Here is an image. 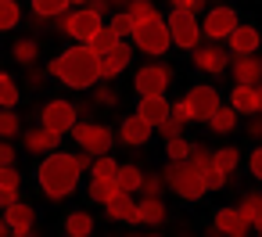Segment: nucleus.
Returning a JSON list of instances; mask_svg holds the SVG:
<instances>
[{
	"label": "nucleus",
	"instance_id": "f257e3e1",
	"mask_svg": "<svg viewBox=\"0 0 262 237\" xmlns=\"http://www.w3.org/2000/svg\"><path fill=\"white\" fill-rule=\"evenodd\" d=\"M86 165H90V158H86V155H65V151H51V155L40 162V173H36L40 190H43L51 201L69 198V194L76 190L79 173H83Z\"/></svg>",
	"mask_w": 262,
	"mask_h": 237
},
{
	"label": "nucleus",
	"instance_id": "f03ea898",
	"mask_svg": "<svg viewBox=\"0 0 262 237\" xmlns=\"http://www.w3.org/2000/svg\"><path fill=\"white\" fill-rule=\"evenodd\" d=\"M47 76H58L65 87L72 90H90L97 79H101V54H94L90 44H79V47H69L61 58H54L47 65Z\"/></svg>",
	"mask_w": 262,
	"mask_h": 237
},
{
	"label": "nucleus",
	"instance_id": "7ed1b4c3",
	"mask_svg": "<svg viewBox=\"0 0 262 237\" xmlns=\"http://www.w3.org/2000/svg\"><path fill=\"white\" fill-rule=\"evenodd\" d=\"M165 183L183 198V201H198L205 190H208V183H205V173L190 162V158H180V162H172L169 158V165H165Z\"/></svg>",
	"mask_w": 262,
	"mask_h": 237
},
{
	"label": "nucleus",
	"instance_id": "20e7f679",
	"mask_svg": "<svg viewBox=\"0 0 262 237\" xmlns=\"http://www.w3.org/2000/svg\"><path fill=\"white\" fill-rule=\"evenodd\" d=\"M133 44H137V51H144V54H151V58L165 54V51L172 47L169 22H162L158 15H155V18H144V22H137V29H133Z\"/></svg>",
	"mask_w": 262,
	"mask_h": 237
},
{
	"label": "nucleus",
	"instance_id": "39448f33",
	"mask_svg": "<svg viewBox=\"0 0 262 237\" xmlns=\"http://www.w3.org/2000/svg\"><path fill=\"white\" fill-rule=\"evenodd\" d=\"M69 133H72V140H76L86 155H108V151H112V140H115L108 126L90 122V119H76V126H72Z\"/></svg>",
	"mask_w": 262,
	"mask_h": 237
},
{
	"label": "nucleus",
	"instance_id": "423d86ee",
	"mask_svg": "<svg viewBox=\"0 0 262 237\" xmlns=\"http://www.w3.org/2000/svg\"><path fill=\"white\" fill-rule=\"evenodd\" d=\"M58 18H61V22H58V26H61V33H65V36H72L76 44H86V40L104 26V22H101V15H97L94 8H76V11H65V15H58Z\"/></svg>",
	"mask_w": 262,
	"mask_h": 237
},
{
	"label": "nucleus",
	"instance_id": "0eeeda50",
	"mask_svg": "<svg viewBox=\"0 0 262 237\" xmlns=\"http://www.w3.org/2000/svg\"><path fill=\"white\" fill-rule=\"evenodd\" d=\"M169 33H172V44L183 47V51H194L198 40H201V22L190 8H172L169 15Z\"/></svg>",
	"mask_w": 262,
	"mask_h": 237
},
{
	"label": "nucleus",
	"instance_id": "6e6552de",
	"mask_svg": "<svg viewBox=\"0 0 262 237\" xmlns=\"http://www.w3.org/2000/svg\"><path fill=\"white\" fill-rule=\"evenodd\" d=\"M76 104L72 101H61V97H54V101H47L43 108H40V126H47V130H58V133H69L72 126H76Z\"/></svg>",
	"mask_w": 262,
	"mask_h": 237
},
{
	"label": "nucleus",
	"instance_id": "1a4fd4ad",
	"mask_svg": "<svg viewBox=\"0 0 262 237\" xmlns=\"http://www.w3.org/2000/svg\"><path fill=\"white\" fill-rule=\"evenodd\" d=\"M233 29H237V11H233V8H226V4L208 8V15H205V22H201V33H205L208 40H226Z\"/></svg>",
	"mask_w": 262,
	"mask_h": 237
},
{
	"label": "nucleus",
	"instance_id": "9d476101",
	"mask_svg": "<svg viewBox=\"0 0 262 237\" xmlns=\"http://www.w3.org/2000/svg\"><path fill=\"white\" fill-rule=\"evenodd\" d=\"M169 79H172V69H169V65H144V69L133 76V87H137L140 97H147V94H165Z\"/></svg>",
	"mask_w": 262,
	"mask_h": 237
},
{
	"label": "nucleus",
	"instance_id": "9b49d317",
	"mask_svg": "<svg viewBox=\"0 0 262 237\" xmlns=\"http://www.w3.org/2000/svg\"><path fill=\"white\" fill-rule=\"evenodd\" d=\"M190 54H194V65L208 76H219L230 65V54H226V47H219V40H208L205 47H194Z\"/></svg>",
	"mask_w": 262,
	"mask_h": 237
},
{
	"label": "nucleus",
	"instance_id": "f8f14e48",
	"mask_svg": "<svg viewBox=\"0 0 262 237\" xmlns=\"http://www.w3.org/2000/svg\"><path fill=\"white\" fill-rule=\"evenodd\" d=\"M187 104H190L194 122H208V115L219 108V94H215V87H194L187 94Z\"/></svg>",
	"mask_w": 262,
	"mask_h": 237
},
{
	"label": "nucleus",
	"instance_id": "ddd939ff",
	"mask_svg": "<svg viewBox=\"0 0 262 237\" xmlns=\"http://www.w3.org/2000/svg\"><path fill=\"white\" fill-rule=\"evenodd\" d=\"M4 219H8V226H11V233H18V237H26V233L36 230V208L26 205V201L8 205V208H4Z\"/></svg>",
	"mask_w": 262,
	"mask_h": 237
},
{
	"label": "nucleus",
	"instance_id": "4468645a",
	"mask_svg": "<svg viewBox=\"0 0 262 237\" xmlns=\"http://www.w3.org/2000/svg\"><path fill=\"white\" fill-rule=\"evenodd\" d=\"M22 144H26V151H33V155H51V151H58L61 133H58V130H47V126L26 130V133H22Z\"/></svg>",
	"mask_w": 262,
	"mask_h": 237
},
{
	"label": "nucleus",
	"instance_id": "2eb2a0df",
	"mask_svg": "<svg viewBox=\"0 0 262 237\" xmlns=\"http://www.w3.org/2000/svg\"><path fill=\"white\" fill-rule=\"evenodd\" d=\"M129 58H133V47H126V40H119L108 54H101V79H104V83L115 79V76L129 65Z\"/></svg>",
	"mask_w": 262,
	"mask_h": 237
},
{
	"label": "nucleus",
	"instance_id": "dca6fc26",
	"mask_svg": "<svg viewBox=\"0 0 262 237\" xmlns=\"http://www.w3.org/2000/svg\"><path fill=\"white\" fill-rule=\"evenodd\" d=\"M169 112H172V104L165 101V94H147V97H140V104H137V115H144L155 130L169 119Z\"/></svg>",
	"mask_w": 262,
	"mask_h": 237
},
{
	"label": "nucleus",
	"instance_id": "f3484780",
	"mask_svg": "<svg viewBox=\"0 0 262 237\" xmlns=\"http://www.w3.org/2000/svg\"><path fill=\"white\" fill-rule=\"evenodd\" d=\"M151 122L144 119V115H129L126 122H122V130H119V137H122V144H129V147H144L147 140H151Z\"/></svg>",
	"mask_w": 262,
	"mask_h": 237
},
{
	"label": "nucleus",
	"instance_id": "a211bd4d",
	"mask_svg": "<svg viewBox=\"0 0 262 237\" xmlns=\"http://www.w3.org/2000/svg\"><path fill=\"white\" fill-rule=\"evenodd\" d=\"M104 208H108V219L140 223V216H137V201H133V194H129V190H119L115 198H108V201H104Z\"/></svg>",
	"mask_w": 262,
	"mask_h": 237
},
{
	"label": "nucleus",
	"instance_id": "6ab92c4d",
	"mask_svg": "<svg viewBox=\"0 0 262 237\" xmlns=\"http://www.w3.org/2000/svg\"><path fill=\"white\" fill-rule=\"evenodd\" d=\"M233 79L248 83V87H258L262 83V61H258V54H237L233 58Z\"/></svg>",
	"mask_w": 262,
	"mask_h": 237
},
{
	"label": "nucleus",
	"instance_id": "aec40b11",
	"mask_svg": "<svg viewBox=\"0 0 262 237\" xmlns=\"http://www.w3.org/2000/svg\"><path fill=\"white\" fill-rule=\"evenodd\" d=\"M248 219L241 216V208H219L215 212V230L219 233H230V237H244L248 233Z\"/></svg>",
	"mask_w": 262,
	"mask_h": 237
},
{
	"label": "nucleus",
	"instance_id": "412c9836",
	"mask_svg": "<svg viewBox=\"0 0 262 237\" xmlns=\"http://www.w3.org/2000/svg\"><path fill=\"white\" fill-rule=\"evenodd\" d=\"M226 40H230V51H233V54H255L258 44H262L258 29H251V26H237Z\"/></svg>",
	"mask_w": 262,
	"mask_h": 237
},
{
	"label": "nucleus",
	"instance_id": "4be33fe9",
	"mask_svg": "<svg viewBox=\"0 0 262 237\" xmlns=\"http://www.w3.org/2000/svg\"><path fill=\"white\" fill-rule=\"evenodd\" d=\"M137 216H140V223H147V226H158V223H165V205H162V198H151V194H144V198L137 201Z\"/></svg>",
	"mask_w": 262,
	"mask_h": 237
},
{
	"label": "nucleus",
	"instance_id": "5701e85b",
	"mask_svg": "<svg viewBox=\"0 0 262 237\" xmlns=\"http://www.w3.org/2000/svg\"><path fill=\"white\" fill-rule=\"evenodd\" d=\"M230 104L237 108V115H255V112H258L255 87H248V83H237V87H233V97H230Z\"/></svg>",
	"mask_w": 262,
	"mask_h": 237
},
{
	"label": "nucleus",
	"instance_id": "b1692460",
	"mask_svg": "<svg viewBox=\"0 0 262 237\" xmlns=\"http://www.w3.org/2000/svg\"><path fill=\"white\" fill-rule=\"evenodd\" d=\"M237 126V108L233 104H219L212 115H208V130L212 133H230Z\"/></svg>",
	"mask_w": 262,
	"mask_h": 237
},
{
	"label": "nucleus",
	"instance_id": "393cba45",
	"mask_svg": "<svg viewBox=\"0 0 262 237\" xmlns=\"http://www.w3.org/2000/svg\"><path fill=\"white\" fill-rule=\"evenodd\" d=\"M86 194H90L94 201H101V205H104L108 198H115V194H119V180H115V176H94Z\"/></svg>",
	"mask_w": 262,
	"mask_h": 237
},
{
	"label": "nucleus",
	"instance_id": "a878e982",
	"mask_svg": "<svg viewBox=\"0 0 262 237\" xmlns=\"http://www.w3.org/2000/svg\"><path fill=\"white\" fill-rule=\"evenodd\" d=\"M237 208H241V216H244V219L262 233V194H244Z\"/></svg>",
	"mask_w": 262,
	"mask_h": 237
},
{
	"label": "nucleus",
	"instance_id": "bb28decb",
	"mask_svg": "<svg viewBox=\"0 0 262 237\" xmlns=\"http://www.w3.org/2000/svg\"><path fill=\"white\" fill-rule=\"evenodd\" d=\"M119 40H122V36H119V33H115L112 26H101V29H97V33H94V36H90L86 44L94 47V54H108V51H112V47H115Z\"/></svg>",
	"mask_w": 262,
	"mask_h": 237
},
{
	"label": "nucleus",
	"instance_id": "cd10ccee",
	"mask_svg": "<svg viewBox=\"0 0 262 237\" xmlns=\"http://www.w3.org/2000/svg\"><path fill=\"white\" fill-rule=\"evenodd\" d=\"M115 180H119V190H140V183H144V173L133 165V162H126V165H119V173H115Z\"/></svg>",
	"mask_w": 262,
	"mask_h": 237
},
{
	"label": "nucleus",
	"instance_id": "c85d7f7f",
	"mask_svg": "<svg viewBox=\"0 0 262 237\" xmlns=\"http://www.w3.org/2000/svg\"><path fill=\"white\" fill-rule=\"evenodd\" d=\"M65 233H69V237H86V233H94V216H90V212H72V216L65 219Z\"/></svg>",
	"mask_w": 262,
	"mask_h": 237
},
{
	"label": "nucleus",
	"instance_id": "c756f323",
	"mask_svg": "<svg viewBox=\"0 0 262 237\" xmlns=\"http://www.w3.org/2000/svg\"><path fill=\"white\" fill-rule=\"evenodd\" d=\"M11 58H15L18 65H33V61L40 58V44H36L33 36H26V40H18V44H15V51H11Z\"/></svg>",
	"mask_w": 262,
	"mask_h": 237
},
{
	"label": "nucleus",
	"instance_id": "7c9ffc66",
	"mask_svg": "<svg viewBox=\"0 0 262 237\" xmlns=\"http://www.w3.org/2000/svg\"><path fill=\"white\" fill-rule=\"evenodd\" d=\"M22 22V8L15 0H0V33H11Z\"/></svg>",
	"mask_w": 262,
	"mask_h": 237
},
{
	"label": "nucleus",
	"instance_id": "2f4dec72",
	"mask_svg": "<svg viewBox=\"0 0 262 237\" xmlns=\"http://www.w3.org/2000/svg\"><path fill=\"white\" fill-rule=\"evenodd\" d=\"M69 8H72L69 0H33V15H43V18H58Z\"/></svg>",
	"mask_w": 262,
	"mask_h": 237
},
{
	"label": "nucleus",
	"instance_id": "473e14b6",
	"mask_svg": "<svg viewBox=\"0 0 262 237\" xmlns=\"http://www.w3.org/2000/svg\"><path fill=\"white\" fill-rule=\"evenodd\" d=\"M15 104H18V83L8 72H0V108H15Z\"/></svg>",
	"mask_w": 262,
	"mask_h": 237
},
{
	"label": "nucleus",
	"instance_id": "72a5a7b5",
	"mask_svg": "<svg viewBox=\"0 0 262 237\" xmlns=\"http://www.w3.org/2000/svg\"><path fill=\"white\" fill-rule=\"evenodd\" d=\"M18 133H22V122H18L15 108H0V137L11 140V137H18Z\"/></svg>",
	"mask_w": 262,
	"mask_h": 237
},
{
	"label": "nucleus",
	"instance_id": "f704fd0d",
	"mask_svg": "<svg viewBox=\"0 0 262 237\" xmlns=\"http://www.w3.org/2000/svg\"><path fill=\"white\" fill-rule=\"evenodd\" d=\"M212 162H215L223 173H233V169H237V162H241V155H237V147H219V151L212 155Z\"/></svg>",
	"mask_w": 262,
	"mask_h": 237
},
{
	"label": "nucleus",
	"instance_id": "c9c22d12",
	"mask_svg": "<svg viewBox=\"0 0 262 237\" xmlns=\"http://www.w3.org/2000/svg\"><path fill=\"white\" fill-rule=\"evenodd\" d=\"M126 11L133 15V22H144V18H155V4L151 0H126Z\"/></svg>",
	"mask_w": 262,
	"mask_h": 237
},
{
	"label": "nucleus",
	"instance_id": "e433bc0d",
	"mask_svg": "<svg viewBox=\"0 0 262 237\" xmlns=\"http://www.w3.org/2000/svg\"><path fill=\"white\" fill-rule=\"evenodd\" d=\"M108 26H112V29H115L122 40H126V36H133V29H137V22H133V15H129V11H119V15H112V22H108Z\"/></svg>",
	"mask_w": 262,
	"mask_h": 237
},
{
	"label": "nucleus",
	"instance_id": "4c0bfd02",
	"mask_svg": "<svg viewBox=\"0 0 262 237\" xmlns=\"http://www.w3.org/2000/svg\"><path fill=\"white\" fill-rule=\"evenodd\" d=\"M165 155H169L172 162H180V158L190 155V144H187L183 137H169V140H165Z\"/></svg>",
	"mask_w": 262,
	"mask_h": 237
},
{
	"label": "nucleus",
	"instance_id": "58836bf2",
	"mask_svg": "<svg viewBox=\"0 0 262 237\" xmlns=\"http://www.w3.org/2000/svg\"><path fill=\"white\" fill-rule=\"evenodd\" d=\"M94 104H97V108H115V104H119V94H115L112 87H97V90H94Z\"/></svg>",
	"mask_w": 262,
	"mask_h": 237
},
{
	"label": "nucleus",
	"instance_id": "ea45409f",
	"mask_svg": "<svg viewBox=\"0 0 262 237\" xmlns=\"http://www.w3.org/2000/svg\"><path fill=\"white\" fill-rule=\"evenodd\" d=\"M119 173V162L112 158V155H97V162H94V176H115Z\"/></svg>",
	"mask_w": 262,
	"mask_h": 237
},
{
	"label": "nucleus",
	"instance_id": "a19ab883",
	"mask_svg": "<svg viewBox=\"0 0 262 237\" xmlns=\"http://www.w3.org/2000/svg\"><path fill=\"white\" fill-rule=\"evenodd\" d=\"M226 176H230V173H223V169H219V165L212 162V165L205 169V183H208V190H219V187L226 183Z\"/></svg>",
	"mask_w": 262,
	"mask_h": 237
},
{
	"label": "nucleus",
	"instance_id": "79ce46f5",
	"mask_svg": "<svg viewBox=\"0 0 262 237\" xmlns=\"http://www.w3.org/2000/svg\"><path fill=\"white\" fill-rule=\"evenodd\" d=\"M187 158H190V162H194V165H198L201 173H205V169L212 165V155H208V151H205L201 144H190V155H187Z\"/></svg>",
	"mask_w": 262,
	"mask_h": 237
},
{
	"label": "nucleus",
	"instance_id": "37998d69",
	"mask_svg": "<svg viewBox=\"0 0 262 237\" xmlns=\"http://www.w3.org/2000/svg\"><path fill=\"white\" fill-rule=\"evenodd\" d=\"M0 187H22V173L15 165H0Z\"/></svg>",
	"mask_w": 262,
	"mask_h": 237
},
{
	"label": "nucleus",
	"instance_id": "c03bdc74",
	"mask_svg": "<svg viewBox=\"0 0 262 237\" xmlns=\"http://www.w3.org/2000/svg\"><path fill=\"white\" fill-rule=\"evenodd\" d=\"M162 183H165V176H144L140 190H144V194H151V198H158V194H162Z\"/></svg>",
	"mask_w": 262,
	"mask_h": 237
},
{
	"label": "nucleus",
	"instance_id": "a18cd8bd",
	"mask_svg": "<svg viewBox=\"0 0 262 237\" xmlns=\"http://www.w3.org/2000/svg\"><path fill=\"white\" fill-rule=\"evenodd\" d=\"M158 130H162V137H165V140H169V137H180V133H183V122H180V119H172V115H169V119H165V122H162V126H158Z\"/></svg>",
	"mask_w": 262,
	"mask_h": 237
},
{
	"label": "nucleus",
	"instance_id": "49530a36",
	"mask_svg": "<svg viewBox=\"0 0 262 237\" xmlns=\"http://www.w3.org/2000/svg\"><path fill=\"white\" fill-rule=\"evenodd\" d=\"M169 115H172V119H180V122H190V119H194V115H190V104H187V97H183V101H176Z\"/></svg>",
	"mask_w": 262,
	"mask_h": 237
},
{
	"label": "nucleus",
	"instance_id": "de8ad7c7",
	"mask_svg": "<svg viewBox=\"0 0 262 237\" xmlns=\"http://www.w3.org/2000/svg\"><path fill=\"white\" fill-rule=\"evenodd\" d=\"M18 201V187H0V208H8Z\"/></svg>",
	"mask_w": 262,
	"mask_h": 237
},
{
	"label": "nucleus",
	"instance_id": "09e8293b",
	"mask_svg": "<svg viewBox=\"0 0 262 237\" xmlns=\"http://www.w3.org/2000/svg\"><path fill=\"white\" fill-rule=\"evenodd\" d=\"M248 165H251V176H255V180H262V147H255V151H251V162H248Z\"/></svg>",
	"mask_w": 262,
	"mask_h": 237
},
{
	"label": "nucleus",
	"instance_id": "8fccbe9b",
	"mask_svg": "<svg viewBox=\"0 0 262 237\" xmlns=\"http://www.w3.org/2000/svg\"><path fill=\"white\" fill-rule=\"evenodd\" d=\"M205 4H208V0H172V8H190L194 15L205 11Z\"/></svg>",
	"mask_w": 262,
	"mask_h": 237
},
{
	"label": "nucleus",
	"instance_id": "3c124183",
	"mask_svg": "<svg viewBox=\"0 0 262 237\" xmlns=\"http://www.w3.org/2000/svg\"><path fill=\"white\" fill-rule=\"evenodd\" d=\"M248 137H262V112L251 115V122H248Z\"/></svg>",
	"mask_w": 262,
	"mask_h": 237
},
{
	"label": "nucleus",
	"instance_id": "603ef678",
	"mask_svg": "<svg viewBox=\"0 0 262 237\" xmlns=\"http://www.w3.org/2000/svg\"><path fill=\"white\" fill-rule=\"evenodd\" d=\"M0 165H15V147L11 144H0Z\"/></svg>",
	"mask_w": 262,
	"mask_h": 237
},
{
	"label": "nucleus",
	"instance_id": "864d4df0",
	"mask_svg": "<svg viewBox=\"0 0 262 237\" xmlns=\"http://www.w3.org/2000/svg\"><path fill=\"white\" fill-rule=\"evenodd\" d=\"M112 4H115V0H90V8H94V11H97L101 18L108 15V8H112Z\"/></svg>",
	"mask_w": 262,
	"mask_h": 237
},
{
	"label": "nucleus",
	"instance_id": "5fc2aeb1",
	"mask_svg": "<svg viewBox=\"0 0 262 237\" xmlns=\"http://www.w3.org/2000/svg\"><path fill=\"white\" fill-rule=\"evenodd\" d=\"M255 101H258V112H262V83L255 87Z\"/></svg>",
	"mask_w": 262,
	"mask_h": 237
},
{
	"label": "nucleus",
	"instance_id": "6e6d98bb",
	"mask_svg": "<svg viewBox=\"0 0 262 237\" xmlns=\"http://www.w3.org/2000/svg\"><path fill=\"white\" fill-rule=\"evenodd\" d=\"M69 4H72V8H83V4H90V0H69Z\"/></svg>",
	"mask_w": 262,
	"mask_h": 237
},
{
	"label": "nucleus",
	"instance_id": "4d7b16f0",
	"mask_svg": "<svg viewBox=\"0 0 262 237\" xmlns=\"http://www.w3.org/2000/svg\"><path fill=\"white\" fill-rule=\"evenodd\" d=\"M115 4H122V0H115Z\"/></svg>",
	"mask_w": 262,
	"mask_h": 237
},
{
	"label": "nucleus",
	"instance_id": "13d9d810",
	"mask_svg": "<svg viewBox=\"0 0 262 237\" xmlns=\"http://www.w3.org/2000/svg\"><path fill=\"white\" fill-rule=\"evenodd\" d=\"M0 140H4V137H0Z\"/></svg>",
	"mask_w": 262,
	"mask_h": 237
}]
</instances>
